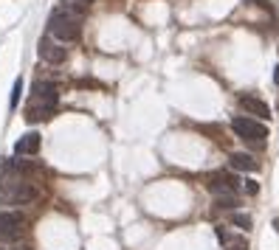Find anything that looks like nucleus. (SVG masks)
<instances>
[{
  "label": "nucleus",
  "mask_w": 279,
  "mask_h": 250,
  "mask_svg": "<svg viewBox=\"0 0 279 250\" xmlns=\"http://www.w3.org/2000/svg\"><path fill=\"white\" fill-rule=\"evenodd\" d=\"M234 205H237V197H234V194H220V197L214 200V208H220V211H231Z\"/></svg>",
  "instance_id": "nucleus-12"
},
{
  "label": "nucleus",
  "mask_w": 279,
  "mask_h": 250,
  "mask_svg": "<svg viewBox=\"0 0 279 250\" xmlns=\"http://www.w3.org/2000/svg\"><path fill=\"white\" fill-rule=\"evenodd\" d=\"M20 93H23V79H17L14 82V90H11V107H17V101H20Z\"/></svg>",
  "instance_id": "nucleus-14"
},
{
  "label": "nucleus",
  "mask_w": 279,
  "mask_h": 250,
  "mask_svg": "<svg viewBox=\"0 0 279 250\" xmlns=\"http://www.w3.org/2000/svg\"><path fill=\"white\" fill-rule=\"evenodd\" d=\"M245 191H248V194H257V191H260V186H257L254 180H245Z\"/></svg>",
  "instance_id": "nucleus-15"
},
{
  "label": "nucleus",
  "mask_w": 279,
  "mask_h": 250,
  "mask_svg": "<svg viewBox=\"0 0 279 250\" xmlns=\"http://www.w3.org/2000/svg\"><path fill=\"white\" fill-rule=\"evenodd\" d=\"M234 225L243 228V231H251V216L243 214V211H234Z\"/></svg>",
  "instance_id": "nucleus-13"
},
{
  "label": "nucleus",
  "mask_w": 279,
  "mask_h": 250,
  "mask_svg": "<svg viewBox=\"0 0 279 250\" xmlns=\"http://www.w3.org/2000/svg\"><path fill=\"white\" fill-rule=\"evenodd\" d=\"M57 99H60V90L51 82H37L31 87V101L34 104H45V107H57Z\"/></svg>",
  "instance_id": "nucleus-7"
},
{
  "label": "nucleus",
  "mask_w": 279,
  "mask_h": 250,
  "mask_svg": "<svg viewBox=\"0 0 279 250\" xmlns=\"http://www.w3.org/2000/svg\"><path fill=\"white\" fill-rule=\"evenodd\" d=\"M274 228H277V233H279V219H274Z\"/></svg>",
  "instance_id": "nucleus-17"
},
{
  "label": "nucleus",
  "mask_w": 279,
  "mask_h": 250,
  "mask_svg": "<svg viewBox=\"0 0 279 250\" xmlns=\"http://www.w3.org/2000/svg\"><path fill=\"white\" fill-rule=\"evenodd\" d=\"M206 189L211 191V194H234L237 189H240V180H237V174L231 172H211L209 177H206Z\"/></svg>",
  "instance_id": "nucleus-4"
},
{
  "label": "nucleus",
  "mask_w": 279,
  "mask_h": 250,
  "mask_svg": "<svg viewBox=\"0 0 279 250\" xmlns=\"http://www.w3.org/2000/svg\"><path fill=\"white\" fill-rule=\"evenodd\" d=\"M82 17H85V9L76 6V3H62L60 9L51 11L48 17V31L57 43H73L82 34Z\"/></svg>",
  "instance_id": "nucleus-1"
},
{
  "label": "nucleus",
  "mask_w": 279,
  "mask_h": 250,
  "mask_svg": "<svg viewBox=\"0 0 279 250\" xmlns=\"http://www.w3.org/2000/svg\"><path fill=\"white\" fill-rule=\"evenodd\" d=\"M37 51H40V56H43L45 62H51V65H62V62L68 59V51H65L60 43L48 40V37H43V40H40Z\"/></svg>",
  "instance_id": "nucleus-6"
},
{
  "label": "nucleus",
  "mask_w": 279,
  "mask_h": 250,
  "mask_svg": "<svg viewBox=\"0 0 279 250\" xmlns=\"http://www.w3.org/2000/svg\"><path fill=\"white\" fill-rule=\"evenodd\" d=\"M26 216L20 211H0V242H11L23 233Z\"/></svg>",
  "instance_id": "nucleus-3"
},
{
  "label": "nucleus",
  "mask_w": 279,
  "mask_h": 250,
  "mask_svg": "<svg viewBox=\"0 0 279 250\" xmlns=\"http://www.w3.org/2000/svg\"><path fill=\"white\" fill-rule=\"evenodd\" d=\"M76 3H93V0H76Z\"/></svg>",
  "instance_id": "nucleus-18"
},
{
  "label": "nucleus",
  "mask_w": 279,
  "mask_h": 250,
  "mask_svg": "<svg viewBox=\"0 0 279 250\" xmlns=\"http://www.w3.org/2000/svg\"><path fill=\"white\" fill-rule=\"evenodd\" d=\"M40 152V135L37 132H28L14 144V155H37Z\"/></svg>",
  "instance_id": "nucleus-9"
},
{
  "label": "nucleus",
  "mask_w": 279,
  "mask_h": 250,
  "mask_svg": "<svg viewBox=\"0 0 279 250\" xmlns=\"http://www.w3.org/2000/svg\"><path fill=\"white\" fill-rule=\"evenodd\" d=\"M240 107H243L248 115H257V118L268 121L271 118V107L262 99H257V96H240Z\"/></svg>",
  "instance_id": "nucleus-8"
},
{
  "label": "nucleus",
  "mask_w": 279,
  "mask_h": 250,
  "mask_svg": "<svg viewBox=\"0 0 279 250\" xmlns=\"http://www.w3.org/2000/svg\"><path fill=\"white\" fill-rule=\"evenodd\" d=\"M274 82H277V87H279V65L274 68Z\"/></svg>",
  "instance_id": "nucleus-16"
},
{
  "label": "nucleus",
  "mask_w": 279,
  "mask_h": 250,
  "mask_svg": "<svg viewBox=\"0 0 279 250\" xmlns=\"http://www.w3.org/2000/svg\"><path fill=\"white\" fill-rule=\"evenodd\" d=\"M51 115H54V107H45V104L28 101V107H26V121H48Z\"/></svg>",
  "instance_id": "nucleus-11"
},
{
  "label": "nucleus",
  "mask_w": 279,
  "mask_h": 250,
  "mask_svg": "<svg viewBox=\"0 0 279 250\" xmlns=\"http://www.w3.org/2000/svg\"><path fill=\"white\" fill-rule=\"evenodd\" d=\"M228 163H231L234 172H257V160L251 155H245V152H231Z\"/></svg>",
  "instance_id": "nucleus-10"
},
{
  "label": "nucleus",
  "mask_w": 279,
  "mask_h": 250,
  "mask_svg": "<svg viewBox=\"0 0 279 250\" xmlns=\"http://www.w3.org/2000/svg\"><path fill=\"white\" fill-rule=\"evenodd\" d=\"M3 197L9 200L11 205H26V202H34L37 200V189L31 183H17V186H11L9 191H3Z\"/></svg>",
  "instance_id": "nucleus-5"
},
{
  "label": "nucleus",
  "mask_w": 279,
  "mask_h": 250,
  "mask_svg": "<svg viewBox=\"0 0 279 250\" xmlns=\"http://www.w3.org/2000/svg\"><path fill=\"white\" fill-rule=\"evenodd\" d=\"M231 130H234L243 141H248V144H260V147H262V141L268 138V127L260 124L257 118H245V115L231 118Z\"/></svg>",
  "instance_id": "nucleus-2"
}]
</instances>
